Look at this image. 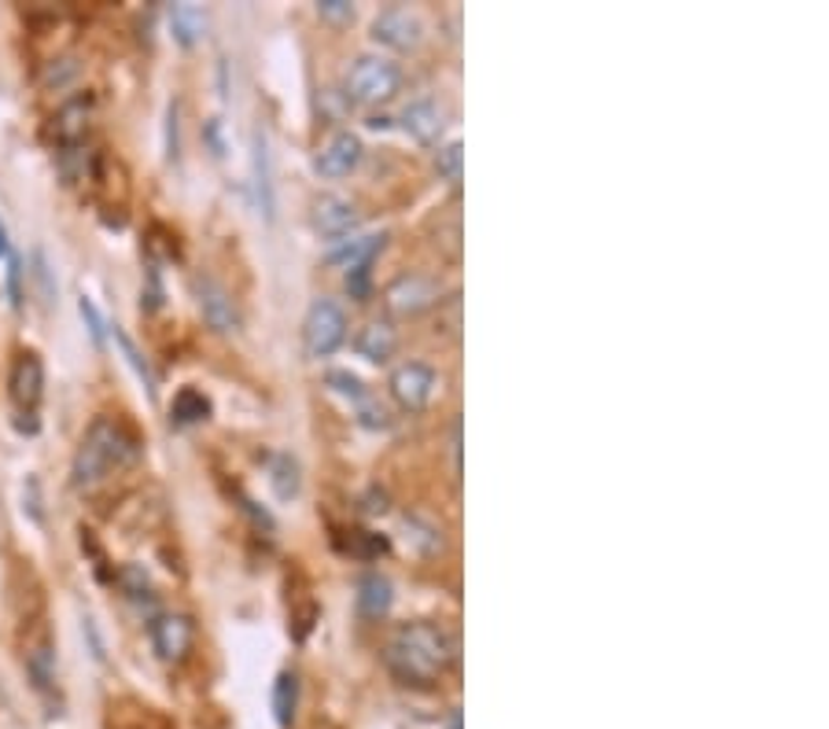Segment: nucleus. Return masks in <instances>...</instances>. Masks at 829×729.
Wrapping results in <instances>:
<instances>
[{"instance_id": "nucleus-1", "label": "nucleus", "mask_w": 829, "mask_h": 729, "mask_svg": "<svg viewBox=\"0 0 829 729\" xmlns=\"http://www.w3.org/2000/svg\"><path fill=\"white\" fill-rule=\"evenodd\" d=\"M453 659H458V645L436 623H402L384 648L387 670L402 685H413V689L436 685L453 667Z\"/></svg>"}, {"instance_id": "nucleus-2", "label": "nucleus", "mask_w": 829, "mask_h": 729, "mask_svg": "<svg viewBox=\"0 0 829 729\" xmlns=\"http://www.w3.org/2000/svg\"><path fill=\"white\" fill-rule=\"evenodd\" d=\"M140 461V442L137 435L115 416H96L88 431L82 435L71 461V486L82 494L99 490L111 475L129 468Z\"/></svg>"}, {"instance_id": "nucleus-3", "label": "nucleus", "mask_w": 829, "mask_h": 729, "mask_svg": "<svg viewBox=\"0 0 829 729\" xmlns=\"http://www.w3.org/2000/svg\"><path fill=\"white\" fill-rule=\"evenodd\" d=\"M402 88V66L387 55H361L347 71V96L361 107H380Z\"/></svg>"}, {"instance_id": "nucleus-4", "label": "nucleus", "mask_w": 829, "mask_h": 729, "mask_svg": "<svg viewBox=\"0 0 829 729\" xmlns=\"http://www.w3.org/2000/svg\"><path fill=\"white\" fill-rule=\"evenodd\" d=\"M347 309H343L336 298H314L303 317V350L306 358H332L343 342H347Z\"/></svg>"}, {"instance_id": "nucleus-5", "label": "nucleus", "mask_w": 829, "mask_h": 729, "mask_svg": "<svg viewBox=\"0 0 829 729\" xmlns=\"http://www.w3.org/2000/svg\"><path fill=\"white\" fill-rule=\"evenodd\" d=\"M439 387V372L431 369L428 361H402L391 369V380H387V391H391L395 405L406 409V413H424L436 398Z\"/></svg>"}, {"instance_id": "nucleus-6", "label": "nucleus", "mask_w": 829, "mask_h": 729, "mask_svg": "<svg viewBox=\"0 0 829 729\" xmlns=\"http://www.w3.org/2000/svg\"><path fill=\"white\" fill-rule=\"evenodd\" d=\"M148 637H151L155 656L177 667V663L188 659V652L196 645V623L181 612H162L148 623Z\"/></svg>"}, {"instance_id": "nucleus-7", "label": "nucleus", "mask_w": 829, "mask_h": 729, "mask_svg": "<svg viewBox=\"0 0 829 729\" xmlns=\"http://www.w3.org/2000/svg\"><path fill=\"white\" fill-rule=\"evenodd\" d=\"M192 292H196V306L199 314H203V320L214 331H221V336H229V331H240L243 317H240V306L237 298H232V292L225 284H218L214 276L199 273L192 281Z\"/></svg>"}, {"instance_id": "nucleus-8", "label": "nucleus", "mask_w": 829, "mask_h": 729, "mask_svg": "<svg viewBox=\"0 0 829 729\" xmlns=\"http://www.w3.org/2000/svg\"><path fill=\"white\" fill-rule=\"evenodd\" d=\"M372 41L391 52H413L424 41V22H420L417 11L391 4L372 19Z\"/></svg>"}, {"instance_id": "nucleus-9", "label": "nucleus", "mask_w": 829, "mask_h": 729, "mask_svg": "<svg viewBox=\"0 0 829 729\" xmlns=\"http://www.w3.org/2000/svg\"><path fill=\"white\" fill-rule=\"evenodd\" d=\"M384 303L398 317H417V314H424V309L439 306L442 298H439V284L431 281V276L402 273V276H395V281L387 284Z\"/></svg>"}, {"instance_id": "nucleus-10", "label": "nucleus", "mask_w": 829, "mask_h": 729, "mask_svg": "<svg viewBox=\"0 0 829 729\" xmlns=\"http://www.w3.org/2000/svg\"><path fill=\"white\" fill-rule=\"evenodd\" d=\"M8 394H11V402H15L19 413L38 416V405L44 398V361L33 350H22L19 358L11 361Z\"/></svg>"}, {"instance_id": "nucleus-11", "label": "nucleus", "mask_w": 829, "mask_h": 729, "mask_svg": "<svg viewBox=\"0 0 829 729\" xmlns=\"http://www.w3.org/2000/svg\"><path fill=\"white\" fill-rule=\"evenodd\" d=\"M361 155H365V148H361V140H358V133L339 129V133H332V137L325 140V148L317 151L314 170L321 177H347V173L358 170Z\"/></svg>"}, {"instance_id": "nucleus-12", "label": "nucleus", "mask_w": 829, "mask_h": 729, "mask_svg": "<svg viewBox=\"0 0 829 729\" xmlns=\"http://www.w3.org/2000/svg\"><path fill=\"white\" fill-rule=\"evenodd\" d=\"M93 126V96H71L66 104L52 115V140L55 148H77L88 137Z\"/></svg>"}, {"instance_id": "nucleus-13", "label": "nucleus", "mask_w": 829, "mask_h": 729, "mask_svg": "<svg viewBox=\"0 0 829 729\" xmlns=\"http://www.w3.org/2000/svg\"><path fill=\"white\" fill-rule=\"evenodd\" d=\"M358 225H361V214H358V207H354L350 199L332 196V192L314 199V229L321 232V236L343 240V236H350Z\"/></svg>"}, {"instance_id": "nucleus-14", "label": "nucleus", "mask_w": 829, "mask_h": 729, "mask_svg": "<svg viewBox=\"0 0 829 729\" xmlns=\"http://www.w3.org/2000/svg\"><path fill=\"white\" fill-rule=\"evenodd\" d=\"M251 170H254V192H259V207L265 221H273L276 214V181H273V151H270V137L259 126L254 129V148H251Z\"/></svg>"}, {"instance_id": "nucleus-15", "label": "nucleus", "mask_w": 829, "mask_h": 729, "mask_svg": "<svg viewBox=\"0 0 829 729\" xmlns=\"http://www.w3.org/2000/svg\"><path fill=\"white\" fill-rule=\"evenodd\" d=\"M391 604H395V585H391V579H384L380 571L361 574V579H358V593H354V608H358V615L365 619V623H380V619H387Z\"/></svg>"}, {"instance_id": "nucleus-16", "label": "nucleus", "mask_w": 829, "mask_h": 729, "mask_svg": "<svg viewBox=\"0 0 829 729\" xmlns=\"http://www.w3.org/2000/svg\"><path fill=\"white\" fill-rule=\"evenodd\" d=\"M402 129L417 144H436L442 137V129H447V110L436 99H413L402 110Z\"/></svg>"}, {"instance_id": "nucleus-17", "label": "nucleus", "mask_w": 829, "mask_h": 729, "mask_svg": "<svg viewBox=\"0 0 829 729\" xmlns=\"http://www.w3.org/2000/svg\"><path fill=\"white\" fill-rule=\"evenodd\" d=\"M354 350L361 353L365 361L372 364H384L395 358L398 350V331L391 320H369V325H361L358 339H354Z\"/></svg>"}, {"instance_id": "nucleus-18", "label": "nucleus", "mask_w": 829, "mask_h": 729, "mask_svg": "<svg viewBox=\"0 0 829 729\" xmlns=\"http://www.w3.org/2000/svg\"><path fill=\"white\" fill-rule=\"evenodd\" d=\"M22 663H27V678L30 685L38 689L41 696H52L55 693V648L49 637H38L33 645H27V656H22Z\"/></svg>"}, {"instance_id": "nucleus-19", "label": "nucleus", "mask_w": 829, "mask_h": 729, "mask_svg": "<svg viewBox=\"0 0 829 729\" xmlns=\"http://www.w3.org/2000/svg\"><path fill=\"white\" fill-rule=\"evenodd\" d=\"M384 243H387V232H369V236H350V240H343L336 251L328 254L332 262L336 265H343V270H358V265H372V258L376 254L384 251Z\"/></svg>"}, {"instance_id": "nucleus-20", "label": "nucleus", "mask_w": 829, "mask_h": 729, "mask_svg": "<svg viewBox=\"0 0 829 729\" xmlns=\"http://www.w3.org/2000/svg\"><path fill=\"white\" fill-rule=\"evenodd\" d=\"M207 8L199 4H170V33L181 49H192V44L207 33Z\"/></svg>"}, {"instance_id": "nucleus-21", "label": "nucleus", "mask_w": 829, "mask_h": 729, "mask_svg": "<svg viewBox=\"0 0 829 729\" xmlns=\"http://www.w3.org/2000/svg\"><path fill=\"white\" fill-rule=\"evenodd\" d=\"M210 416V398L203 391H196V387H181V391L174 394L170 402V420L177 427H192V424H203Z\"/></svg>"}, {"instance_id": "nucleus-22", "label": "nucleus", "mask_w": 829, "mask_h": 729, "mask_svg": "<svg viewBox=\"0 0 829 729\" xmlns=\"http://www.w3.org/2000/svg\"><path fill=\"white\" fill-rule=\"evenodd\" d=\"M111 336H115V342H118V350H122V358H126V364L133 372H137V380L144 383V391H148L151 398H155V391H159V380H155V369L148 364V358L137 350V342H133V336L122 325H115V328H107Z\"/></svg>"}, {"instance_id": "nucleus-23", "label": "nucleus", "mask_w": 829, "mask_h": 729, "mask_svg": "<svg viewBox=\"0 0 829 729\" xmlns=\"http://www.w3.org/2000/svg\"><path fill=\"white\" fill-rule=\"evenodd\" d=\"M295 711H298V678L292 670H281L273 682V715H276V726L287 729L295 722Z\"/></svg>"}, {"instance_id": "nucleus-24", "label": "nucleus", "mask_w": 829, "mask_h": 729, "mask_svg": "<svg viewBox=\"0 0 829 729\" xmlns=\"http://www.w3.org/2000/svg\"><path fill=\"white\" fill-rule=\"evenodd\" d=\"M55 166H60L63 184H82L85 177H93V151H88V144L60 148L55 151Z\"/></svg>"}, {"instance_id": "nucleus-25", "label": "nucleus", "mask_w": 829, "mask_h": 729, "mask_svg": "<svg viewBox=\"0 0 829 729\" xmlns=\"http://www.w3.org/2000/svg\"><path fill=\"white\" fill-rule=\"evenodd\" d=\"M270 483L281 501H292V497L298 494V464L295 457H287V453H276V457H270Z\"/></svg>"}, {"instance_id": "nucleus-26", "label": "nucleus", "mask_w": 829, "mask_h": 729, "mask_svg": "<svg viewBox=\"0 0 829 729\" xmlns=\"http://www.w3.org/2000/svg\"><path fill=\"white\" fill-rule=\"evenodd\" d=\"M402 527H406V541L417 552H424V557L442 549V530L436 524H428L424 516H402Z\"/></svg>"}, {"instance_id": "nucleus-27", "label": "nucleus", "mask_w": 829, "mask_h": 729, "mask_svg": "<svg viewBox=\"0 0 829 729\" xmlns=\"http://www.w3.org/2000/svg\"><path fill=\"white\" fill-rule=\"evenodd\" d=\"M115 582H118V590L126 593L129 601H137V604L151 601V596H155L148 571H144L140 563H122V568L115 571Z\"/></svg>"}, {"instance_id": "nucleus-28", "label": "nucleus", "mask_w": 829, "mask_h": 729, "mask_svg": "<svg viewBox=\"0 0 829 729\" xmlns=\"http://www.w3.org/2000/svg\"><path fill=\"white\" fill-rule=\"evenodd\" d=\"M77 74H82V63H77L74 55H60V60L44 63L41 85L49 88V93H63V88H71L77 82Z\"/></svg>"}, {"instance_id": "nucleus-29", "label": "nucleus", "mask_w": 829, "mask_h": 729, "mask_svg": "<svg viewBox=\"0 0 829 729\" xmlns=\"http://www.w3.org/2000/svg\"><path fill=\"white\" fill-rule=\"evenodd\" d=\"M77 314H82L85 328H88V336H93V347H96V350H104V347H107V320H104V314H99V309H96L93 298H88V295L77 298Z\"/></svg>"}, {"instance_id": "nucleus-30", "label": "nucleus", "mask_w": 829, "mask_h": 729, "mask_svg": "<svg viewBox=\"0 0 829 729\" xmlns=\"http://www.w3.org/2000/svg\"><path fill=\"white\" fill-rule=\"evenodd\" d=\"M328 387L339 398H347L350 405H358V402H365V398H369V387H365L354 372H343V369L339 372H328Z\"/></svg>"}, {"instance_id": "nucleus-31", "label": "nucleus", "mask_w": 829, "mask_h": 729, "mask_svg": "<svg viewBox=\"0 0 829 729\" xmlns=\"http://www.w3.org/2000/svg\"><path fill=\"white\" fill-rule=\"evenodd\" d=\"M461 162H464L461 140L442 144V148L436 151V170H439V177H447V181H461Z\"/></svg>"}, {"instance_id": "nucleus-32", "label": "nucleus", "mask_w": 829, "mask_h": 729, "mask_svg": "<svg viewBox=\"0 0 829 729\" xmlns=\"http://www.w3.org/2000/svg\"><path fill=\"white\" fill-rule=\"evenodd\" d=\"M354 413H358V424L369 427V431H387V427H391V413H387V409L376 402L372 394L365 398V402L354 405Z\"/></svg>"}, {"instance_id": "nucleus-33", "label": "nucleus", "mask_w": 829, "mask_h": 729, "mask_svg": "<svg viewBox=\"0 0 829 729\" xmlns=\"http://www.w3.org/2000/svg\"><path fill=\"white\" fill-rule=\"evenodd\" d=\"M140 306L148 309V314L162 306V270H159V262H148V287H144Z\"/></svg>"}, {"instance_id": "nucleus-34", "label": "nucleus", "mask_w": 829, "mask_h": 729, "mask_svg": "<svg viewBox=\"0 0 829 729\" xmlns=\"http://www.w3.org/2000/svg\"><path fill=\"white\" fill-rule=\"evenodd\" d=\"M177 129H181V107H177V99H170V107H166V155H170V159L181 155V137H177Z\"/></svg>"}, {"instance_id": "nucleus-35", "label": "nucleus", "mask_w": 829, "mask_h": 729, "mask_svg": "<svg viewBox=\"0 0 829 729\" xmlns=\"http://www.w3.org/2000/svg\"><path fill=\"white\" fill-rule=\"evenodd\" d=\"M22 262L15 258V254H8V298H11V309H22Z\"/></svg>"}, {"instance_id": "nucleus-36", "label": "nucleus", "mask_w": 829, "mask_h": 729, "mask_svg": "<svg viewBox=\"0 0 829 729\" xmlns=\"http://www.w3.org/2000/svg\"><path fill=\"white\" fill-rule=\"evenodd\" d=\"M369 276H372V265H358V270L347 273V292L354 298H365L369 295Z\"/></svg>"}, {"instance_id": "nucleus-37", "label": "nucleus", "mask_w": 829, "mask_h": 729, "mask_svg": "<svg viewBox=\"0 0 829 729\" xmlns=\"http://www.w3.org/2000/svg\"><path fill=\"white\" fill-rule=\"evenodd\" d=\"M317 15L321 19H332V22H343V19L354 15V4H347V0H321Z\"/></svg>"}, {"instance_id": "nucleus-38", "label": "nucleus", "mask_w": 829, "mask_h": 729, "mask_svg": "<svg viewBox=\"0 0 829 729\" xmlns=\"http://www.w3.org/2000/svg\"><path fill=\"white\" fill-rule=\"evenodd\" d=\"M82 630L88 634V645H93V656H96L99 663H104V659H107V656H104V641H99V630H96V623H93V619H88V615H85Z\"/></svg>"}, {"instance_id": "nucleus-39", "label": "nucleus", "mask_w": 829, "mask_h": 729, "mask_svg": "<svg viewBox=\"0 0 829 729\" xmlns=\"http://www.w3.org/2000/svg\"><path fill=\"white\" fill-rule=\"evenodd\" d=\"M126 729H166V722L162 718H155V715H148V707H144V715L137 718L133 726H126Z\"/></svg>"}, {"instance_id": "nucleus-40", "label": "nucleus", "mask_w": 829, "mask_h": 729, "mask_svg": "<svg viewBox=\"0 0 829 729\" xmlns=\"http://www.w3.org/2000/svg\"><path fill=\"white\" fill-rule=\"evenodd\" d=\"M365 513H369V516H380V513H387V494L380 490V494H369V505H365Z\"/></svg>"}, {"instance_id": "nucleus-41", "label": "nucleus", "mask_w": 829, "mask_h": 729, "mask_svg": "<svg viewBox=\"0 0 829 729\" xmlns=\"http://www.w3.org/2000/svg\"><path fill=\"white\" fill-rule=\"evenodd\" d=\"M11 254V243H8V229H4V221H0V258H8Z\"/></svg>"}, {"instance_id": "nucleus-42", "label": "nucleus", "mask_w": 829, "mask_h": 729, "mask_svg": "<svg viewBox=\"0 0 829 729\" xmlns=\"http://www.w3.org/2000/svg\"><path fill=\"white\" fill-rule=\"evenodd\" d=\"M450 729H461V718H458V715H453V722H450Z\"/></svg>"}]
</instances>
